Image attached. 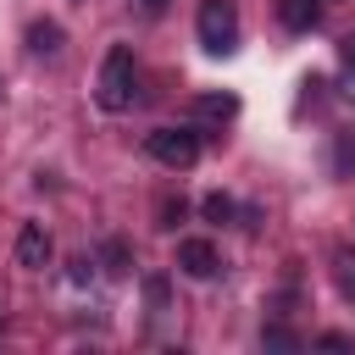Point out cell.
Returning <instances> with one entry per match:
<instances>
[{
    "label": "cell",
    "instance_id": "cell-1",
    "mask_svg": "<svg viewBox=\"0 0 355 355\" xmlns=\"http://www.w3.org/2000/svg\"><path fill=\"white\" fill-rule=\"evenodd\" d=\"M94 100L105 111H128L133 105V50L128 44H111V55L100 67V83H94Z\"/></svg>",
    "mask_w": 355,
    "mask_h": 355
},
{
    "label": "cell",
    "instance_id": "cell-2",
    "mask_svg": "<svg viewBox=\"0 0 355 355\" xmlns=\"http://www.w3.org/2000/svg\"><path fill=\"white\" fill-rule=\"evenodd\" d=\"M194 28H200V44H205L211 55H227V50L239 44V6H233V0H200Z\"/></svg>",
    "mask_w": 355,
    "mask_h": 355
},
{
    "label": "cell",
    "instance_id": "cell-3",
    "mask_svg": "<svg viewBox=\"0 0 355 355\" xmlns=\"http://www.w3.org/2000/svg\"><path fill=\"white\" fill-rule=\"evenodd\" d=\"M144 150H150L161 166L189 172V166L200 161V133H194V128H155V133L144 139Z\"/></svg>",
    "mask_w": 355,
    "mask_h": 355
},
{
    "label": "cell",
    "instance_id": "cell-4",
    "mask_svg": "<svg viewBox=\"0 0 355 355\" xmlns=\"http://www.w3.org/2000/svg\"><path fill=\"white\" fill-rule=\"evenodd\" d=\"M178 266H183L189 277H200V283H205V277H216V272H222V255H216V244H211V239H183V244H178Z\"/></svg>",
    "mask_w": 355,
    "mask_h": 355
},
{
    "label": "cell",
    "instance_id": "cell-5",
    "mask_svg": "<svg viewBox=\"0 0 355 355\" xmlns=\"http://www.w3.org/2000/svg\"><path fill=\"white\" fill-rule=\"evenodd\" d=\"M17 261H22L28 272H39V266L50 261V233H44L39 222H22V233H17Z\"/></svg>",
    "mask_w": 355,
    "mask_h": 355
},
{
    "label": "cell",
    "instance_id": "cell-6",
    "mask_svg": "<svg viewBox=\"0 0 355 355\" xmlns=\"http://www.w3.org/2000/svg\"><path fill=\"white\" fill-rule=\"evenodd\" d=\"M316 17H322V0H277V22L294 28V33L316 28Z\"/></svg>",
    "mask_w": 355,
    "mask_h": 355
},
{
    "label": "cell",
    "instance_id": "cell-7",
    "mask_svg": "<svg viewBox=\"0 0 355 355\" xmlns=\"http://www.w3.org/2000/svg\"><path fill=\"white\" fill-rule=\"evenodd\" d=\"M233 111H239L233 94H200V116H205V122H227Z\"/></svg>",
    "mask_w": 355,
    "mask_h": 355
},
{
    "label": "cell",
    "instance_id": "cell-8",
    "mask_svg": "<svg viewBox=\"0 0 355 355\" xmlns=\"http://www.w3.org/2000/svg\"><path fill=\"white\" fill-rule=\"evenodd\" d=\"M333 283H338V294H344V300H355V255H349V250H338V255H333Z\"/></svg>",
    "mask_w": 355,
    "mask_h": 355
},
{
    "label": "cell",
    "instance_id": "cell-9",
    "mask_svg": "<svg viewBox=\"0 0 355 355\" xmlns=\"http://www.w3.org/2000/svg\"><path fill=\"white\" fill-rule=\"evenodd\" d=\"M28 44H33L39 55H50V50H61V28H55V22H33V28H28Z\"/></svg>",
    "mask_w": 355,
    "mask_h": 355
},
{
    "label": "cell",
    "instance_id": "cell-10",
    "mask_svg": "<svg viewBox=\"0 0 355 355\" xmlns=\"http://www.w3.org/2000/svg\"><path fill=\"white\" fill-rule=\"evenodd\" d=\"M100 261H105V272H111V277H122V272H128V266H133V255H128V244H122V239H111V244H105V255H100Z\"/></svg>",
    "mask_w": 355,
    "mask_h": 355
},
{
    "label": "cell",
    "instance_id": "cell-11",
    "mask_svg": "<svg viewBox=\"0 0 355 355\" xmlns=\"http://www.w3.org/2000/svg\"><path fill=\"white\" fill-rule=\"evenodd\" d=\"M200 211H205V222H227V216H233V200H227V194H205Z\"/></svg>",
    "mask_w": 355,
    "mask_h": 355
},
{
    "label": "cell",
    "instance_id": "cell-12",
    "mask_svg": "<svg viewBox=\"0 0 355 355\" xmlns=\"http://www.w3.org/2000/svg\"><path fill=\"white\" fill-rule=\"evenodd\" d=\"M266 344H272V349H300V338H294L288 327H266Z\"/></svg>",
    "mask_w": 355,
    "mask_h": 355
},
{
    "label": "cell",
    "instance_id": "cell-13",
    "mask_svg": "<svg viewBox=\"0 0 355 355\" xmlns=\"http://www.w3.org/2000/svg\"><path fill=\"white\" fill-rule=\"evenodd\" d=\"M183 222V200H161V227H178Z\"/></svg>",
    "mask_w": 355,
    "mask_h": 355
},
{
    "label": "cell",
    "instance_id": "cell-14",
    "mask_svg": "<svg viewBox=\"0 0 355 355\" xmlns=\"http://www.w3.org/2000/svg\"><path fill=\"white\" fill-rule=\"evenodd\" d=\"M349 166H355V139L338 133V172H349Z\"/></svg>",
    "mask_w": 355,
    "mask_h": 355
},
{
    "label": "cell",
    "instance_id": "cell-15",
    "mask_svg": "<svg viewBox=\"0 0 355 355\" xmlns=\"http://www.w3.org/2000/svg\"><path fill=\"white\" fill-rule=\"evenodd\" d=\"M338 94L355 100V61H349V55H344V72H338Z\"/></svg>",
    "mask_w": 355,
    "mask_h": 355
},
{
    "label": "cell",
    "instance_id": "cell-16",
    "mask_svg": "<svg viewBox=\"0 0 355 355\" xmlns=\"http://www.w3.org/2000/svg\"><path fill=\"white\" fill-rule=\"evenodd\" d=\"M316 344H322V349H349V338H344V333H322Z\"/></svg>",
    "mask_w": 355,
    "mask_h": 355
},
{
    "label": "cell",
    "instance_id": "cell-17",
    "mask_svg": "<svg viewBox=\"0 0 355 355\" xmlns=\"http://www.w3.org/2000/svg\"><path fill=\"white\" fill-rule=\"evenodd\" d=\"M133 6H139V11H161L166 0H133Z\"/></svg>",
    "mask_w": 355,
    "mask_h": 355
},
{
    "label": "cell",
    "instance_id": "cell-18",
    "mask_svg": "<svg viewBox=\"0 0 355 355\" xmlns=\"http://www.w3.org/2000/svg\"><path fill=\"white\" fill-rule=\"evenodd\" d=\"M344 55H349V61H355V33H349V39H344Z\"/></svg>",
    "mask_w": 355,
    "mask_h": 355
}]
</instances>
